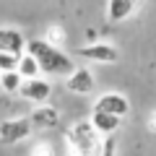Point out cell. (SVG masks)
<instances>
[{"label": "cell", "mask_w": 156, "mask_h": 156, "mask_svg": "<svg viewBox=\"0 0 156 156\" xmlns=\"http://www.w3.org/2000/svg\"><path fill=\"white\" fill-rule=\"evenodd\" d=\"M133 8H135V0H109L107 3V16H109L112 23H117V21H125L133 13Z\"/></svg>", "instance_id": "8fae6325"}, {"label": "cell", "mask_w": 156, "mask_h": 156, "mask_svg": "<svg viewBox=\"0 0 156 156\" xmlns=\"http://www.w3.org/2000/svg\"><path fill=\"white\" fill-rule=\"evenodd\" d=\"M18 73H21L23 78H39L42 65H39V60L31 55V52H23L21 55V65H18Z\"/></svg>", "instance_id": "4fadbf2b"}, {"label": "cell", "mask_w": 156, "mask_h": 156, "mask_svg": "<svg viewBox=\"0 0 156 156\" xmlns=\"http://www.w3.org/2000/svg\"><path fill=\"white\" fill-rule=\"evenodd\" d=\"M29 117H31L34 128H39V130H52V128L60 125V112L55 107H50V104H39Z\"/></svg>", "instance_id": "ba28073f"}, {"label": "cell", "mask_w": 156, "mask_h": 156, "mask_svg": "<svg viewBox=\"0 0 156 156\" xmlns=\"http://www.w3.org/2000/svg\"><path fill=\"white\" fill-rule=\"evenodd\" d=\"M115 138H107L104 140V148H101V156H115Z\"/></svg>", "instance_id": "9a60e30c"}, {"label": "cell", "mask_w": 156, "mask_h": 156, "mask_svg": "<svg viewBox=\"0 0 156 156\" xmlns=\"http://www.w3.org/2000/svg\"><path fill=\"white\" fill-rule=\"evenodd\" d=\"M18 94L23 96L26 101H34V104H44L52 94L50 81H42V78H23V86Z\"/></svg>", "instance_id": "277c9868"}, {"label": "cell", "mask_w": 156, "mask_h": 156, "mask_svg": "<svg viewBox=\"0 0 156 156\" xmlns=\"http://www.w3.org/2000/svg\"><path fill=\"white\" fill-rule=\"evenodd\" d=\"M94 109L112 112V115H120V117H125V115L130 112V101H128V96L117 94V91H107V94H101L99 99L94 101Z\"/></svg>", "instance_id": "8992f818"}, {"label": "cell", "mask_w": 156, "mask_h": 156, "mask_svg": "<svg viewBox=\"0 0 156 156\" xmlns=\"http://www.w3.org/2000/svg\"><path fill=\"white\" fill-rule=\"evenodd\" d=\"M26 52H31L39 60L42 73H47V76H70V73L76 70L70 57L62 50H57L55 44H50L47 39H31L29 47H26Z\"/></svg>", "instance_id": "6da1fadb"}, {"label": "cell", "mask_w": 156, "mask_h": 156, "mask_svg": "<svg viewBox=\"0 0 156 156\" xmlns=\"http://www.w3.org/2000/svg\"><path fill=\"white\" fill-rule=\"evenodd\" d=\"M0 86L5 94H18L23 86V76L18 70H0Z\"/></svg>", "instance_id": "7c38bea8"}, {"label": "cell", "mask_w": 156, "mask_h": 156, "mask_svg": "<svg viewBox=\"0 0 156 156\" xmlns=\"http://www.w3.org/2000/svg\"><path fill=\"white\" fill-rule=\"evenodd\" d=\"M68 146H70L73 156H101L104 140L91 120H86V122L81 120L68 130Z\"/></svg>", "instance_id": "7a4b0ae2"}, {"label": "cell", "mask_w": 156, "mask_h": 156, "mask_svg": "<svg viewBox=\"0 0 156 156\" xmlns=\"http://www.w3.org/2000/svg\"><path fill=\"white\" fill-rule=\"evenodd\" d=\"M78 55L83 57V60H94V62H112L120 60V52L115 50L112 44H104V42H96V44H86V47H78Z\"/></svg>", "instance_id": "5b68a950"}, {"label": "cell", "mask_w": 156, "mask_h": 156, "mask_svg": "<svg viewBox=\"0 0 156 156\" xmlns=\"http://www.w3.org/2000/svg\"><path fill=\"white\" fill-rule=\"evenodd\" d=\"M91 122H94V128L99 130L101 135H112L117 128H120L122 117H120V115H112V112H101V109H94V112H91Z\"/></svg>", "instance_id": "30bf717a"}, {"label": "cell", "mask_w": 156, "mask_h": 156, "mask_svg": "<svg viewBox=\"0 0 156 156\" xmlns=\"http://www.w3.org/2000/svg\"><path fill=\"white\" fill-rule=\"evenodd\" d=\"M65 86H68V91L81 94V96L91 94V91H94V73H91L89 68H76V70L65 78Z\"/></svg>", "instance_id": "52a82bcc"}, {"label": "cell", "mask_w": 156, "mask_h": 156, "mask_svg": "<svg viewBox=\"0 0 156 156\" xmlns=\"http://www.w3.org/2000/svg\"><path fill=\"white\" fill-rule=\"evenodd\" d=\"M29 47V42L23 39V34L18 29H0V52H16L23 55V50Z\"/></svg>", "instance_id": "9c48e42d"}, {"label": "cell", "mask_w": 156, "mask_h": 156, "mask_svg": "<svg viewBox=\"0 0 156 156\" xmlns=\"http://www.w3.org/2000/svg\"><path fill=\"white\" fill-rule=\"evenodd\" d=\"M21 65V55L16 52H0V70H18Z\"/></svg>", "instance_id": "5bb4252c"}, {"label": "cell", "mask_w": 156, "mask_h": 156, "mask_svg": "<svg viewBox=\"0 0 156 156\" xmlns=\"http://www.w3.org/2000/svg\"><path fill=\"white\" fill-rule=\"evenodd\" d=\"M31 128H34L31 117H11V120H3V125H0V140H3V146L21 143L23 138H29Z\"/></svg>", "instance_id": "3957f363"}]
</instances>
